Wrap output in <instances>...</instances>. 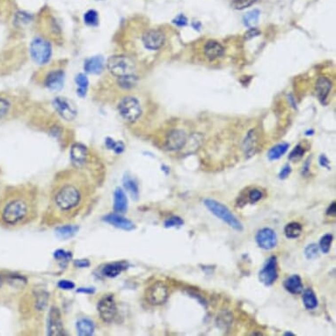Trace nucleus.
<instances>
[{"mask_svg":"<svg viewBox=\"0 0 336 336\" xmlns=\"http://www.w3.org/2000/svg\"><path fill=\"white\" fill-rule=\"evenodd\" d=\"M260 17V12L258 10H253L246 13L243 18L245 26L252 27L257 24Z\"/></svg>","mask_w":336,"mask_h":336,"instance_id":"nucleus-36","label":"nucleus"},{"mask_svg":"<svg viewBox=\"0 0 336 336\" xmlns=\"http://www.w3.org/2000/svg\"><path fill=\"white\" fill-rule=\"evenodd\" d=\"M319 246L315 243L307 245L305 248V256L307 260H315L319 255Z\"/></svg>","mask_w":336,"mask_h":336,"instance_id":"nucleus-38","label":"nucleus"},{"mask_svg":"<svg viewBox=\"0 0 336 336\" xmlns=\"http://www.w3.org/2000/svg\"><path fill=\"white\" fill-rule=\"evenodd\" d=\"M77 291H78V292L89 293V294H92V293L94 291V290L91 288H80L79 290H78Z\"/></svg>","mask_w":336,"mask_h":336,"instance_id":"nucleus-53","label":"nucleus"},{"mask_svg":"<svg viewBox=\"0 0 336 336\" xmlns=\"http://www.w3.org/2000/svg\"><path fill=\"white\" fill-rule=\"evenodd\" d=\"M88 151L87 147L81 144H75L70 149V159L76 167L85 166L88 161Z\"/></svg>","mask_w":336,"mask_h":336,"instance_id":"nucleus-16","label":"nucleus"},{"mask_svg":"<svg viewBox=\"0 0 336 336\" xmlns=\"http://www.w3.org/2000/svg\"><path fill=\"white\" fill-rule=\"evenodd\" d=\"M303 232V226L301 224L297 222H291L284 227V234L287 239L296 240L299 238Z\"/></svg>","mask_w":336,"mask_h":336,"instance_id":"nucleus-27","label":"nucleus"},{"mask_svg":"<svg viewBox=\"0 0 336 336\" xmlns=\"http://www.w3.org/2000/svg\"><path fill=\"white\" fill-rule=\"evenodd\" d=\"M37 213L38 193L34 187H9L0 194V226H24L34 221Z\"/></svg>","mask_w":336,"mask_h":336,"instance_id":"nucleus-2","label":"nucleus"},{"mask_svg":"<svg viewBox=\"0 0 336 336\" xmlns=\"http://www.w3.org/2000/svg\"><path fill=\"white\" fill-rule=\"evenodd\" d=\"M98 313L104 323H111L117 314V306L113 295H107L98 303Z\"/></svg>","mask_w":336,"mask_h":336,"instance_id":"nucleus-9","label":"nucleus"},{"mask_svg":"<svg viewBox=\"0 0 336 336\" xmlns=\"http://www.w3.org/2000/svg\"><path fill=\"white\" fill-rule=\"evenodd\" d=\"M284 336H295L296 335L295 334H293V333L291 332H285L284 333Z\"/></svg>","mask_w":336,"mask_h":336,"instance_id":"nucleus-54","label":"nucleus"},{"mask_svg":"<svg viewBox=\"0 0 336 336\" xmlns=\"http://www.w3.org/2000/svg\"><path fill=\"white\" fill-rule=\"evenodd\" d=\"M262 198H263V193H262V190H260L258 188L251 189L247 194V201L251 204H254L258 202L261 201Z\"/></svg>","mask_w":336,"mask_h":336,"instance_id":"nucleus-41","label":"nucleus"},{"mask_svg":"<svg viewBox=\"0 0 336 336\" xmlns=\"http://www.w3.org/2000/svg\"><path fill=\"white\" fill-rule=\"evenodd\" d=\"M57 234L59 238L66 240L71 238L72 236H74L77 231H79V227L75 226V225H70V224H66V225H62V226L57 227Z\"/></svg>","mask_w":336,"mask_h":336,"instance_id":"nucleus-31","label":"nucleus"},{"mask_svg":"<svg viewBox=\"0 0 336 336\" xmlns=\"http://www.w3.org/2000/svg\"><path fill=\"white\" fill-rule=\"evenodd\" d=\"M331 89H332V83L329 79L324 77H320L317 80L316 86H315V92L319 101L321 103H324L327 100L329 93L331 92Z\"/></svg>","mask_w":336,"mask_h":336,"instance_id":"nucleus-19","label":"nucleus"},{"mask_svg":"<svg viewBox=\"0 0 336 336\" xmlns=\"http://www.w3.org/2000/svg\"><path fill=\"white\" fill-rule=\"evenodd\" d=\"M13 104L7 97L0 96V121L7 117L12 111Z\"/></svg>","mask_w":336,"mask_h":336,"instance_id":"nucleus-33","label":"nucleus"},{"mask_svg":"<svg viewBox=\"0 0 336 336\" xmlns=\"http://www.w3.org/2000/svg\"><path fill=\"white\" fill-rule=\"evenodd\" d=\"M327 215L329 216V217H333V216H336V202H333L332 203L329 205V207L327 210Z\"/></svg>","mask_w":336,"mask_h":336,"instance_id":"nucleus-51","label":"nucleus"},{"mask_svg":"<svg viewBox=\"0 0 336 336\" xmlns=\"http://www.w3.org/2000/svg\"><path fill=\"white\" fill-rule=\"evenodd\" d=\"M319 165L324 167V168H327L328 170H330V162L328 160V157H326V155H320L319 156Z\"/></svg>","mask_w":336,"mask_h":336,"instance_id":"nucleus-48","label":"nucleus"},{"mask_svg":"<svg viewBox=\"0 0 336 336\" xmlns=\"http://www.w3.org/2000/svg\"><path fill=\"white\" fill-rule=\"evenodd\" d=\"M204 54L210 60H215L223 57L224 48L221 44L216 41H209L204 45Z\"/></svg>","mask_w":336,"mask_h":336,"instance_id":"nucleus-23","label":"nucleus"},{"mask_svg":"<svg viewBox=\"0 0 336 336\" xmlns=\"http://www.w3.org/2000/svg\"><path fill=\"white\" fill-rule=\"evenodd\" d=\"M119 113L122 117L129 122H134L140 117L142 108L139 101L134 97H125L118 106Z\"/></svg>","mask_w":336,"mask_h":336,"instance_id":"nucleus-6","label":"nucleus"},{"mask_svg":"<svg viewBox=\"0 0 336 336\" xmlns=\"http://www.w3.org/2000/svg\"><path fill=\"white\" fill-rule=\"evenodd\" d=\"M113 210L120 214L125 213L128 210V198L121 188H116L113 193Z\"/></svg>","mask_w":336,"mask_h":336,"instance_id":"nucleus-21","label":"nucleus"},{"mask_svg":"<svg viewBox=\"0 0 336 336\" xmlns=\"http://www.w3.org/2000/svg\"><path fill=\"white\" fill-rule=\"evenodd\" d=\"M203 204L215 217L222 220L232 229L237 231H243V224L224 204L211 198L204 199Z\"/></svg>","mask_w":336,"mask_h":336,"instance_id":"nucleus-4","label":"nucleus"},{"mask_svg":"<svg viewBox=\"0 0 336 336\" xmlns=\"http://www.w3.org/2000/svg\"><path fill=\"white\" fill-rule=\"evenodd\" d=\"M107 67L110 73L117 77H124L128 75L135 74V62L131 57L126 56H113L107 62Z\"/></svg>","mask_w":336,"mask_h":336,"instance_id":"nucleus-5","label":"nucleus"},{"mask_svg":"<svg viewBox=\"0 0 336 336\" xmlns=\"http://www.w3.org/2000/svg\"><path fill=\"white\" fill-rule=\"evenodd\" d=\"M284 287L289 293L292 295H297L303 292L304 285L302 283L300 275H292L289 276L288 278L284 281Z\"/></svg>","mask_w":336,"mask_h":336,"instance_id":"nucleus-22","label":"nucleus"},{"mask_svg":"<svg viewBox=\"0 0 336 336\" xmlns=\"http://www.w3.org/2000/svg\"><path fill=\"white\" fill-rule=\"evenodd\" d=\"M107 223L112 224L113 226L117 227L119 229H122L124 231H132L135 229V224L131 220L125 219L119 214L108 215L104 218Z\"/></svg>","mask_w":336,"mask_h":336,"instance_id":"nucleus-18","label":"nucleus"},{"mask_svg":"<svg viewBox=\"0 0 336 336\" xmlns=\"http://www.w3.org/2000/svg\"><path fill=\"white\" fill-rule=\"evenodd\" d=\"M278 278L277 271V258L272 255L268 259L265 265L259 272V280L267 287L272 286Z\"/></svg>","mask_w":336,"mask_h":336,"instance_id":"nucleus-10","label":"nucleus"},{"mask_svg":"<svg viewBox=\"0 0 336 336\" xmlns=\"http://www.w3.org/2000/svg\"><path fill=\"white\" fill-rule=\"evenodd\" d=\"M257 145V136L254 130H251L247 133V135L243 142V149L246 157H252L254 155Z\"/></svg>","mask_w":336,"mask_h":336,"instance_id":"nucleus-25","label":"nucleus"},{"mask_svg":"<svg viewBox=\"0 0 336 336\" xmlns=\"http://www.w3.org/2000/svg\"><path fill=\"white\" fill-rule=\"evenodd\" d=\"M255 2H256V0H233L231 5L236 10H243V9L251 6Z\"/></svg>","mask_w":336,"mask_h":336,"instance_id":"nucleus-43","label":"nucleus"},{"mask_svg":"<svg viewBox=\"0 0 336 336\" xmlns=\"http://www.w3.org/2000/svg\"><path fill=\"white\" fill-rule=\"evenodd\" d=\"M302 300H303L304 306L307 310H314L319 306V301H318L317 296H316L314 291L311 288L306 289V291H304L303 295H302Z\"/></svg>","mask_w":336,"mask_h":336,"instance_id":"nucleus-26","label":"nucleus"},{"mask_svg":"<svg viewBox=\"0 0 336 336\" xmlns=\"http://www.w3.org/2000/svg\"><path fill=\"white\" fill-rule=\"evenodd\" d=\"M184 224L183 219L177 216L171 217L168 219H166L164 223V226L166 228H173V227H180Z\"/></svg>","mask_w":336,"mask_h":336,"instance_id":"nucleus-42","label":"nucleus"},{"mask_svg":"<svg viewBox=\"0 0 336 336\" xmlns=\"http://www.w3.org/2000/svg\"><path fill=\"white\" fill-rule=\"evenodd\" d=\"M104 58L101 56H96L86 60L84 69L90 74H100L104 69Z\"/></svg>","mask_w":336,"mask_h":336,"instance_id":"nucleus-20","label":"nucleus"},{"mask_svg":"<svg viewBox=\"0 0 336 336\" xmlns=\"http://www.w3.org/2000/svg\"><path fill=\"white\" fill-rule=\"evenodd\" d=\"M75 266L78 268H88L90 266V262L88 260H79L74 262Z\"/></svg>","mask_w":336,"mask_h":336,"instance_id":"nucleus-52","label":"nucleus"},{"mask_svg":"<svg viewBox=\"0 0 336 336\" xmlns=\"http://www.w3.org/2000/svg\"><path fill=\"white\" fill-rule=\"evenodd\" d=\"M48 303V293L43 289H33L23 297L21 303V312L23 317L44 314Z\"/></svg>","mask_w":336,"mask_h":336,"instance_id":"nucleus-3","label":"nucleus"},{"mask_svg":"<svg viewBox=\"0 0 336 336\" xmlns=\"http://www.w3.org/2000/svg\"><path fill=\"white\" fill-rule=\"evenodd\" d=\"M48 335L50 336H63L65 335L61 313L57 306H52L49 311Z\"/></svg>","mask_w":336,"mask_h":336,"instance_id":"nucleus-13","label":"nucleus"},{"mask_svg":"<svg viewBox=\"0 0 336 336\" xmlns=\"http://www.w3.org/2000/svg\"><path fill=\"white\" fill-rule=\"evenodd\" d=\"M310 163L311 159L308 158L306 160V163H305L304 166H303V168H302V175H305L306 177H307L308 175H309V173H310Z\"/></svg>","mask_w":336,"mask_h":336,"instance_id":"nucleus-50","label":"nucleus"},{"mask_svg":"<svg viewBox=\"0 0 336 336\" xmlns=\"http://www.w3.org/2000/svg\"><path fill=\"white\" fill-rule=\"evenodd\" d=\"M291 173V167L290 165H285V166L282 168V170L280 171L279 175H278V178L280 179H285L288 178L290 175Z\"/></svg>","mask_w":336,"mask_h":336,"instance_id":"nucleus-45","label":"nucleus"},{"mask_svg":"<svg viewBox=\"0 0 336 336\" xmlns=\"http://www.w3.org/2000/svg\"><path fill=\"white\" fill-rule=\"evenodd\" d=\"M260 34H261V31L258 30L257 28L251 27V28L245 34V38L246 40L252 39L253 37L258 36Z\"/></svg>","mask_w":336,"mask_h":336,"instance_id":"nucleus-47","label":"nucleus"},{"mask_svg":"<svg viewBox=\"0 0 336 336\" xmlns=\"http://www.w3.org/2000/svg\"><path fill=\"white\" fill-rule=\"evenodd\" d=\"M255 241L257 243L258 246L264 250H271V249L275 248L278 242L275 231L269 227L262 228L257 231L255 235Z\"/></svg>","mask_w":336,"mask_h":336,"instance_id":"nucleus-12","label":"nucleus"},{"mask_svg":"<svg viewBox=\"0 0 336 336\" xmlns=\"http://www.w3.org/2000/svg\"><path fill=\"white\" fill-rule=\"evenodd\" d=\"M31 57L38 65H45L51 57V46L43 38H35L30 46Z\"/></svg>","mask_w":336,"mask_h":336,"instance_id":"nucleus-8","label":"nucleus"},{"mask_svg":"<svg viewBox=\"0 0 336 336\" xmlns=\"http://www.w3.org/2000/svg\"><path fill=\"white\" fill-rule=\"evenodd\" d=\"M84 22L88 26H95L99 23V15L96 11L89 10L84 15Z\"/></svg>","mask_w":336,"mask_h":336,"instance_id":"nucleus-37","label":"nucleus"},{"mask_svg":"<svg viewBox=\"0 0 336 336\" xmlns=\"http://www.w3.org/2000/svg\"><path fill=\"white\" fill-rule=\"evenodd\" d=\"M54 256L58 261L67 262L70 261V259H71L72 255H71V253H70V252H66L64 250H57L54 253Z\"/></svg>","mask_w":336,"mask_h":336,"instance_id":"nucleus-44","label":"nucleus"},{"mask_svg":"<svg viewBox=\"0 0 336 336\" xmlns=\"http://www.w3.org/2000/svg\"><path fill=\"white\" fill-rule=\"evenodd\" d=\"M290 144L288 143H281L273 146L268 153V157L270 161L277 160L280 157H283L285 153H287Z\"/></svg>","mask_w":336,"mask_h":336,"instance_id":"nucleus-29","label":"nucleus"},{"mask_svg":"<svg viewBox=\"0 0 336 336\" xmlns=\"http://www.w3.org/2000/svg\"><path fill=\"white\" fill-rule=\"evenodd\" d=\"M123 186L126 188L127 191L131 194L133 198L137 199L139 197V188L138 184L136 183L135 179L131 178V176H125L123 179Z\"/></svg>","mask_w":336,"mask_h":336,"instance_id":"nucleus-30","label":"nucleus"},{"mask_svg":"<svg viewBox=\"0 0 336 336\" xmlns=\"http://www.w3.org/2000/svg\"><path fill=\"white\" fill-rule=\"evenodd\" d=\"M333 240H334V236L331 233H327V234L322 236L319 240V245H318L319 250L325 254L329 253L330 249H331V246H332Z\"/></svg>","mask_w":336,"mask_h":336,"instance_id":"nucleus-34","label":"nucleus"},{"mask_svg":"<svg viewBox=\"0 0 336 336\" xmlns=\"http://www.w3.org/2000/svg\"><path fill=\"white\" fill-rule=\"evenodd\" d=\"M53 107L57 113L66 121H72L77 115L76 107L67 98L57 97L53 101Z\"/></svg>","mask_w":336,"mask_h":336,"instance_id":"nucleus-11","label":"nucleus"},{"mask_svg":"<svg viewBox=\"0 0 336 336\" xmlns=\"http://www.w3.org/2000/svg\"><path fill=\"white\" fill-rule=\"evenodd\" d=\"M64 82L65 72L63 70H53L46 76L44 85L51 91H58L64 87Z\"/></svg>","mask_w":336,"mask_h":336,"instance_id":"nucleus-17","label":"nucleus"},{"mask_svg":"<svg viewBox=\"0 0 336 336\" xmlns=\"http://www.w3.org/2000/svg\"><path fill=\"white\" fill-rule=\"evenodd\" d=\"M75 82H76L77 86H78L77 93L80 97L86 96L87 95V92H88V85H89L88 77L86 75L83 74V73H79L75 78Z\"/></svg>","mask_w":336,"mask_h":336,"instance_id":"nucleus-32","label":"nucleus"},{"mask_svg":"<svg viewBox=\"0 0 336 336\" xmlns=\"http://www.w3.org/2000/svg\"><path fill=\"white\" fill-rule=\"evenodd\" d=\"M136 82H137V77L135 74L128 75V76L118 78V84L120 85L121 88L124 89L134 88Z\"/></svg>","mask_w":336,"mask_h":336,"instance_id":"nucleus-35","label":"nucleus"},{"mask_svg":"<svg viewBox=\"0 0 336 336\" xmlns=\"http://www.w3.org/2000/svg\"><path fill=\"white\" fill-rule=\"evenodd\" d=\"M174 22H175L177 26H184L187 25L188 20H187V18L185 17L184 15H179V16H178V17L175 19Z\"/></svg>","mask_w":336,"mask_h":336,"instance_id":"nucleus-49","label":"nucleus"},{"mask_svg":"<svg viewBox=\"0 0 336 336\" xmlns=\"http://www.w3.org/2000/svg\"><path fill=\"white\" fill-rule=\"evenodd\" d=\"M77 330L79 333V336H91L93 335L94 332V324L92 320L88 319H79L77 322Z\"/></svg>","mask_w":336,"mask_h":336,"instance_id":"nucleus-28","label":"nucleus"},{"mask_svg":"<svg viewBox=\"0 0 336 336\" xmlns=\"http://www.w3.org/2000/svg\"><path fill=\"white\" fill-rule=\"evenodd\" d=\"M93 193L92 185L83 176L75 174L62 175L50 190L44 223L53 226L70 222L88 208Z\"/></svg>","mask_w":336,"mask_h":336,"instance_id":"nucleus-1","label":"nucleus"},{"mask_svg":"<svg viewBox=\"0 0 336 336\" xmlns=\"http://www.w3.org/2000/svg\"><path fill=\"white\" fill-rule=\"evenodd\" d=\"M58 287L62 290H72L75 287V284L70 281L62 280L58 283Z\"/></svg>","mask_w":336,"mask_h":336,"instance_id":"nucleus-46","label":"nucleus"},{"mask_svg":"<svg viewBox=\"0 0 336 336\" xmlns=\"http://www.w3.org/2000/svg\"><path fill=\"white\" fill-rule=\"evenodd\" d=\"M169 297V291L165 283L161 281H157L156 283L152 284L145 291V299L149 304L153 306H160Z\"/></svg>","mask_w":336,"mask_h":336,"instance_id":"nucleus-7","label":"nucleus"},{"mask_svg":"<svg viewBox=\"0 0 336 336\" xmlns=\"http://www.w3.org/2000/svg\"><path fill=\"white\" fill-rule=\"evenodd\" d=\"M165 39L164 33L157 29L147 31L143 35V43L145 48L151 50H156L161 48L165 44Z\"/></svg>","mask_w":336,"mask_h":336,"instance_id":"nucleus-14","label":"nucleus"},{"mask_svg":"<svg viewBox=\"0 0 336 336\" xmlns=\"http://www.w3.org/2000/svg\"><path fill=\"white\" fill-rule=\"evenodd\" d=\"M106 146L108 148L112 150L115 153H122L124 150V144H122V142H115L114 140L110 138V137H108L106 139Z\"/></svg>","mask_w":336,"mask_h":336,"instance_id":"nucleus-39","label":"nucleus"},{"mask_svg":"<svg viewBox=\"0 0 336 336\" xmlns=\"http://www.w3.org/2000/svg\"><path fill=\"white\" fill-rule=\"evenodd\" d=\"M187 143V135L182 130H173L166 136V148L169 151H178Z\"/></svg>","mask_w":336,"mask_h":336,"instance_id":"nucleus-15","label":"nucleus"},{"mask_svg":"<svg viewBox=\"0 0 336 336\" xmlns=\"http://www.w3.org/2000/svg\"><path fill=\"white\" fill-rule=\"evenodd\" d=\"M128 269V263L125 262H113L107 264L102 268L101 273L102 275H105L107 277H115L118 275H120L122 271Z\"/></svg>","mask_w":336,"mask_h":336,"instance_id":"nucleus-24","label":"nucleus"},{"mask_svg":"<svg viewBox=\"0 0 336 336\" xmlns=\"http://www.w3.org/2000/svg\"><path fill=\"white\" fill-rule=\"evenodd\" d=\"M305 153H306V150L304 148V146H302L300 144H297V146L291 151V153H290L289 159L291 161H297L301 159Z\"/></svg>","mask_w":336,"mask_h":336,"instance_id":"nucleus-40","label":"nucleus"}]
</instances>
